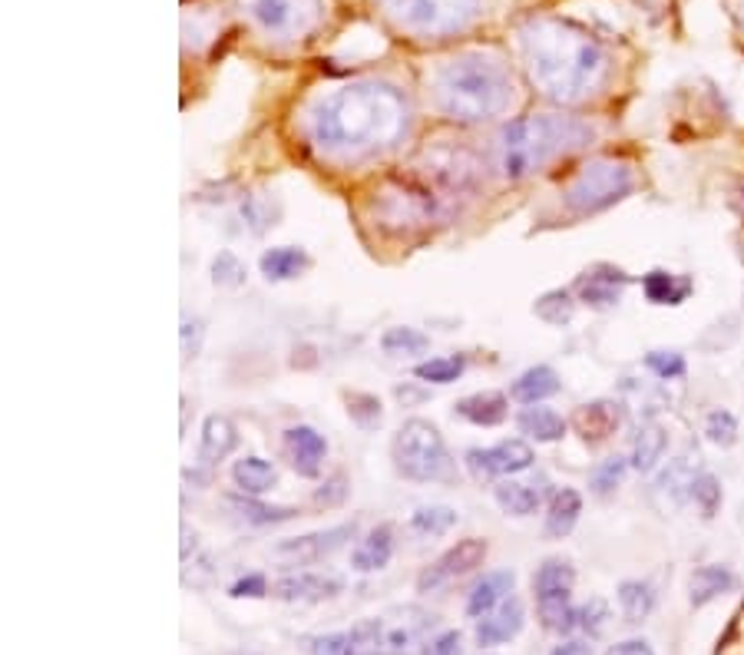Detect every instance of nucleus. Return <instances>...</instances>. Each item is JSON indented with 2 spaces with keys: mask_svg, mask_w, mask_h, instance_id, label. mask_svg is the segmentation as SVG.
<instances>
[{
  "mask_svg": "<svg viewBox=\"0 0 744 655\" xmlns=\"http://www.w3.org/2000/svg\"><path fill=\"white\" fill-rule=\"evenodd\" d=\"M407 129L404 97L378 80L348 84L318 100L312 113V136L328 156L361 160L388 150Z\"/></svg>",
  "mask_w": 744,
  "mask_h": 655,
  "instance_id": "f257e3e1",
  "label": "nucleus"
},
{
  "mask_svg": "<svg viewBox=\"0 0 744 655\" xmlns=\"http://www.w3.org/2000/svg\"><path fill=\"white\" fill-rule=\"evenodd\" d=\"M530 80L556 103H582L600 93L609 56L592 34L559 17H533L519 27Z\"/></svg>",
  "mask_w": 744,
  "mask_h": 655,
  "instance_id": "f03ea898",
  "label": "nucleus"
},
{
  "mask_svg": "<svg viewBox=\"0 0 744 655\" xmlns=\"http://www.w3.org/2000/svg\"><path fill=\"white\" fill-rule=\"evenodd\" d=\"M433 100L446 119L487 123L493 116H503L513 103L509 70L493 53H457L443 60L433 73Z\"/></svg>",
  "mask_w": 744,
  "mask_h": 655,
  "instance_id": "7ed1b4c3",
  "label": "nucleus"
},
{
  "mask_svg": "<svg viewBox=\"0 0 744 655\" xmlns=\"http://www.w3.org/2000/svg\"><path fill=\"white\" fill-rule=\"evenodd\" d=\"M592 139V126L556 116V113H537V116H519L496 136V166L503 179L519 182L530 179L540 169H546L553 160L579 150Z\"/></svg>",
  "mask_w": 744,
  "mask_h": 655,
  "instance_id": "20e7f679",
  "label": "nucleus"
},
{
  "mask_svg": "<svg viewBox=\"0 0 744 655\" xmlns=\"http://www.w3.org/2000/svg\"><path fill=\"white\" fill-rule=\"evenodd\" d=\"M391 457H394L398 474L414 483L457 480V464H454L451 451H446L440 430L424 417H411L401 424V430L394 433V444H391Z\"/></svg>",
  "mask_w": 744,
  "mask_h": 655,
  "instance_id": "39448f33",
  "label": "nucleus"
},
{
  "mask_svg": "<svg viewBox=\"0 0 744 655\" xmlns=\"http://www.w3.org/2000/svg\"><path fill=\"white\" fill-rule=\"evenodd\" d=\"M635 189V173L626 160H589L563 189V202L576 215H595L622 202Z\"/></svg>",
  "mask_w": 744,
  "mask_h": 655,
  "instance_id": "423d86ee",
  "label": "nucleus"
},
{
  "mask_svg": "<svg viewBox=\"0 0 744 655\" xmlns=\"http://www.w3.org/2000/svg\"><path fill=\"white\" fill-rule=\"evenodd\" d=\"M384 11L411 34L443 37L470 24L477 0H384Z\"/></svg>",
  "mask_w": 744,
  "mask_h": 655,
  "instance_id": "0eeeda50",
  "label": "nucleus"
},
{
  "mask_svg": "<svg viewBox=\"0 0 744 655\" xmlns=\"http://www.w3.org/2000/svg\"><path fill=\"white\" fill-rule=\"evenodd\" d=\"M572 582L576 569L569 559H546L537 576H533V590H537V609L540 619L550 632H569L576 629V609H572Z\"/></svg>",
  "mask_w": 744,
  "mask_h": 655,
  "instance_id": "6e6552de",
  "label": "nucleus"
},
{
  "mask_svg": "<svg viewBox=\"0 0 744 655\" xmlns=\"http://www.w3.org/2000/svg\"><path fill=\"white\" fill-rule=\"evenodd\" d=\"M252 17L275 37H305L325 17V0H252Z\"/></svg>",
  "mask_w": 744,
  "mask_h": 655,
  "instance_id": "1a4fd4ad",
  "label": "nucleus"
},
{
  "mask_svg": "<svg viewBox=\"0 0 744 655\" xmlns=\"http://www.w3.org/2000/svg\"><path fill=\"white\" fill-rule=\"evenodd\" d=\"M487 550H490V546H487V540H480V537L461 540L457 546H451L446 553H440V556L417 576V593H437V590L446 587V582H454V579L474 572L477 566H483Z\"/></svg>",
  "mask_w": 744,
  "mask_h": 655,
  "instance_id": "9d476101",
  "label": "nucleus"
},
{
  "mask_svg": "<svg viewBox=\"0 0 744 655\" xmlns=\"http://www.w3.org/2000/svg\"><path fill=\"white\" fill-rule=\"evenodd\" d=\"M354 537H357V524L351 520V524H341V527H328V530H315V533H305V537L281 540V543H275V556L285 559L288 566H308V563H318V559L338 553Z\"/></svg>",
  "mask_w": 744,
  "mask_h": 655,
  "instance_id": "9b49d317",
  "label": "nucleus"
},
{
  "mask_svg": "<svg viewBox=\"0 0 744 655\" xmlns=\"http://www.w3.org/2000/svg\"><path fill=\"white\" fill-rule=\"evenodd\" d=\"M467 467L474 470L477 480L509 477V474L533 467V448L527 441H503L493 448H474V451H467Z\"/></svg>",
  "mask_w": 744,
  "mask_h": 655,
  "instance_id": "f8f14e48",
  "label": "nucleus"
},
{
  "mask_svg": "<svg viewBox=\"0 0 744 655\" xmlns=\"http://www.w3.org/2000/svg\"><path fill=\"white\" fill-rule=\"evenodd\" d=\"M384 622V645L388 655H411L414 645L424 642V635L437 626V616L420 606H398L381 616Z\"/></svg>",
  "mask_w": 744,
  "mask_h": 655,
  "instance_id": "ddd939ff",
  "label": "nucleus"
},
{
  "mask_svg": "<svg viewBox=\"0 0 744 655\" xmlns=\"http://www.w3.org/2000/svg\"><path fill=\"white\" fill-rule=\"evenodd\" d=\"M344 590V582L328 572H288L272 582V593L281 603H321Z\"/></svg>",
  "mask_w": 744,
  "mask_h": 655,
  "instance_id": "4468645a",
  "label": "nucleus"
},
{
  "mask_svg": "<svg viewBox=\"0 0 744 655\" xmlns=\"http://www.w3.org/2000/svg\"><path fill=\"white\" fill-rule=\"evenodd\" d=\"M632 278L609 265V262H600V265H592L579 281H576V291H579V299L589 305V308H616L622 302V291Z\"/></svg>",
  "mask_w": 744,
  "mask_h": 655,
  "instance_id": "2eb2a0df",
  "label": "nucleus"
},
{
  "mask_svg": "<svg viewBox=\"0 0 744 655\" xmlns=\"http://www.w3.org/2000/svg\"><path fill=\"white\" fill-rule=\"evenodd\" d=\"M281 448H285L291 467L298 470V477H318L321 474V461L328 454V444L315 427H308V424L288 427L281 437Z\"/></svg>",
  "mask_w": 744,
  "mask_h": 655,
  "instance_id": "dca6fc26",
  "label": "nucleus"
},
{
  "mask_svg": "<svg viewBox=\"0 0 744 655\" xmlns=\"http://www.w3.org/2000/svg\"><path fill=\"white\" fill-rule=\"evenodd\" d=\"M622 407L616 401H589L572 414V427L585 444H603L619 430Z\"/></svg>",
  "mask_w": 744,
  "mask_h": 655,
  "instance_id": "f3484780",
  "label": "nucleus"
},
{
  "mask_svg": "<svg viewBox=\"0 0 744 655\" xmlns=\"http://www.w3.org/2000/svg\"><path fill=\"white\" fill-rule=\"evenodd\" d=\"M527 622V609H524V600L519 596H506L493 613H487L477 626V642L480 645H503L509 639L519 635V629H524Z\"/></svg>",
  "mask_w": 744,
  "mask_h": 655,
  "instance_id": "a211bd4d",
  "label": "nucleus"
},
{
  "mask_svg": "<svg viewBox=\"0 0 744 655\" xmlns=\"http://www.w3.org/2000/svg\"><path fill=\"white\" fill-rule=\"evenodd\" d=\"M239 448V430L226 414H209L202 420V441H199V461L205 467H215Z\"/></svg>",
  "mask_w": 744,
  "mask_h": 655,
  "instance_id": "6ab92c4d",
  "label": "nucleus"
},
{
  "mask_svg": "<svg viewBox=\"0 0 744 655\" xmlns=\"http://www.w3.org/2000/svg\"><path fill=\"white\" fill-rule=\"evenodd\" d=\"M513 587H516V576L513 569H493L487 572L477 587L470 590V600H467V616L474 619H483L487 613H493L506 596H513Z\"/></svg>",
  "mask_w": 744,
  "mask_h": 655,
  "instance_id": "aec40b11",
  "label": "nucleus"
},
{
  "mask_svg": "<svg viewBox=\"0 0 744 655\" xmlns=\"http://www.w3.org/2000/svg\"><path fill=\"white\" fill-rule=\"evenodd\" d=\"M226 506L232 509L239 520H245L252 527H275V524H285V520L298 517L294 506H268V503L255 500L252 493H229Z\"/></svg>",
  "mask_w": 744,
  "mask_h": 655,
  "instance_id": "412c9836",
  "label": "nucleus"
},
{
  "mask_svg": "<svg viewBox=\"0 0 744 655\" xmlns=\"http://www.w3.org/2000/svg\"><path fill=\"white\" fill-rule=\"evenodd\" d=\"M391 556H394V530L388 524H381L357 543V550L351 556V566L357 572H378V569H384L391 563Z\"/></svg>",
  "mask_w": 744,
  "mask_h": 655,
  "instance_id": "4be33fe9",
  "label": "nucleus"
},
{
  "mask_svg": "<svg viewBox=\"0 0 744 655\" xmlns=\"http://www.w3.org/2000/svg\"><path fill=\"white\" fill-rule=\"evenodd\" d=\"M642 291L652 305H682L692 295V278L655 268L642 278Z\"/></svg>",
  "mask_w": 744,
  "mask_h": 655,
  "instance_id": "5701e85b",
  "label": "nucleus"
},
{
  "mask_svg": "<svg viewBox=\"0 0 744 655\" xmlns=\"http://www.w3.org/2000/svg\"><path fill=\"white\" fill-rule=\"evenodd\" d=\"M454 407H457V414L464 420H470L477 427H496L509 414L506 411V394H500V391H477L470 398H461Z\"/></svg>",
  "mask_w": 744,
  "mask_h": 655,
  "instance_id": "b1692460",
  "label": "nucleus"
},
{
  "mask_svg": "<svg viewBox=\"0 0 744 655\" xmlns=\"http://www.w3.org/2000/svg\"><path fill=\"white\" fill-rule=\"evenodd\" d=\"M559 388H563V385H559V375L550 368V364H537V368L524 371V375H519V378L513 381L509 394H513L519 404H540V401L559 394Z\"/></svg>",
  "mask_w": 744,
  "mask_h": 655,
  "instance_id": "393cba45",
  "label": "nucleus"
},
{
  "mask_svg": "<svg viewBox=\"0 0 744 655\" xmlns=\"http://www.w3.org/2000/svg\"><path fill=\"white\" fill-rule=\"evenodd\" d=\"M734 587V572L728 566H702L692 572V582H689V600L692 606H708L711 600H718L721 593H728Z\"/></svg>",
  "mask_w": 744,
  "mask_h": 655,
  "instance_id": "a878e982",
  "label": "nucleus"
},
{
  "mask_svg": "<svg viewBox=\"0 0 744 655\" xmlns=\"http://www.w3.org/2000/svg\"><path fill=\"white\" fill-rule=\"evenodd\" d=\"M308 255L305 249H294V245H278V249H268L262 259H258V268L268 281H288V278H298L305 268H308Z\"/></svg>",
  "mask_w": 744,
  "mask_h": 655,
  "instance_id": "bb28decb",
  "label": "nucleus"
},
{
  "mask_svg": "<svg viewBox=\"0 0 744 655\" xmlns=\"http://www.w3.org/2000/svg\"><path fill=\"white\" fill-rule=\"evenodd\" d=\"M579 514H582V496L579 490L566 487L553 496L550 503V514H546V537L553 540H563L572 533V527L579 524Z\"/></svg>",
  "mask_w": 744,
  "mask_h": 655,
  "instance_id": "cd10ccee",
  "label": "nucleus"
},
{
  "mask_svg": "<svg viewBox=\"0 0 744 655\" xmlns=\"http://www.w3.org/2000/svg\"><path fill=\"white\" fill-rule=\"evenodd\" d=\"M232 480H236V487H239L242 493L262 496V493H268V490L275 487L278 474H275V467H272L268 461H262V457L249 454V457L236 461V467H232Z\"/></svg>",
  "mask_w": 744,
  "mask_h": 655,
  "instance_id": "c85d7f7f",
  "label": "nucleus"
},
{
  "mask_svg": "<svg viewBox=\"0 0 744 655\" xmlns=\"http://www.w3.org/2000/svg\"><path fill=\"white\" fill-rule=\"evenodd\" d=\"M516 424L527 437H533L537 444H553L566 433V420L556 411H550V407H527L524 414L516 417Z\"/></svg>",
  "mask_w": 744,
  "mask_h": 655,
  "instance_id": "c756f323",
  "label": "nucleus"
},
{
  "mask_svg": "<svg viewBox=\"0 0 744 655\" xmlns=\"http://www.w3.org/2000/svg\"><path fill=\"white\" fill-rule=\"evenodd\" d=\"M665 448H668V437H665V430H661L655 420L642 424V427H639V433H635V444H632V467H635L639 474L655 470V464L661 461Z\"/></svg>",
  "mask_w": 744,
  "mask_h": 655,
  "instance_id": "7c9ffc66",
  "label": "nucleus"
},
{
  "mask_svg": "<svg viewBox=\"0 0 744 655\" xmlns=\"http://www.w3.org/2000/svg\"><path fill=\"white\" fill-rule=\"evenodd\" d=\"M493 496H496L503 514H509V517H530V514H537V509H540V493L530 483H519V480L496 483Z\"/></svg>",
  "mask_w": 744,
  "mask_h": 655,
  "instance_id": "2f4dec72",
  "label": "nucleus"
},
{
  "mask_svg": "<svg viewBox=\"0 0 744 655\" xmlns=\"http://www.w3.org/2000/svg\"><path fill=\"white\" fill-rule=\"evenodd\" d=\"M619 606L629 622H645L655 609V590L642 579H626L619 587Z\"/></svg>",
  "mask_w": 744,
  "mask_h": 655,
  "instance_id": "473e14b6",
  "label": "nucleus"
},
{
  "mask_svg": "<svg viewBox=\"0 0 744 655\" xmlns=\"http://www.w3.org/2000/svg\"><path fill=\"white\" fill-rule=\"evenodd\" d=\"M348 655H388L381 616L361 619L357 626H351V632H348Z\"/></svg>",
  "mask_w": 744,
  "mask_h": 655,
  "instance_id": "72a5a7b5",
  "label": "nucleus"
},
{
  "mask_svg": "<svg viewBox=\"0 0 744 655\" xmlns=\"http://www.w3.org/2000/svg\"><path fill=\"white\" fill-rule=\"evenodd\" d=\"M572 312H576V302L566 288H553V291H543V295L533 302V315L553 328H563L572 322Z\"/></svg>",
  "mask_w": 744,
  "mask_h": 655,
  "instance_id": "f704fd0d",
  "label": "nucleus"
},
{
  "mask_svg": "<svg viewBox=\"0 0 744 655\" xmlns=\"http://www.w3.org/2000/svg\"><path fill=\"white\" fill-rule=\"evenodd\" d=\"M457 524V509L454 506H417L411 514V530L420 533V537H443L446 530H451Z\"/></svg>",
  "mask_w": 744,
  "mask_h": 655,
  "instance_id": "c9c22d12",
  "label": "nucleus"
},
{
  "mask_svg": "<svg viewBox=\"0 0 744 655\" xmlns=\"http://www.w3.org/2000/svg\"><path fill=\"white\" fill-rule=\"evenodd\" d=\"M467 368L464 354H446V357H430L424 364H417L414 375L427 385H454Z\"/></svg>",
  "mask_w": 744,
  "mask_h": 655,
  "instance_id": "e433bc0d",
  "label": "nucleus"
},
{
  "mask_svg": "<svg viewBox=\"0 0 744 655\" xmlns=\"http://www.w3.org/2000/svg\"><path fill=\"white\" fill-rule=\"evenodd\" d=\"M381 348H384V354H391V357H411V354L427 351V348H430V338H427L424 331H417V328L401 325V328H388V331L381 335Z\"/></svg>",
  "mask_w": 744,
  "mask_h": 655,
  "instance_id": "4c0bfd02",
  "label": "nucleus"
},
{
  "mask_svg": "<svg viewBox=\"0 0 744 655\" xmlns=\"http://www.w3.org/2000/svg\"><path fill=\"white\" fill-rule=\"evenodd\" d=\"M344 404H348V417L361 427V430H375L381 427L384 420V407L375 394H367V391H348L344 394Z\"/></svg>",
  "mask_w": 744,
  "mask_h": 655,
  "instance_id": "58836bf2",
  "label": "nucleus"
},
{
  "mask_svg": "<svg viewBox=\"0 0 744 655\" xmlns=\"http://www.w3.org/2000/svg\"><path fill=\"white\" fill-rule=\"evenodd\" d=\"M626 461L622 457H609V461H603L600 467L592 470V493L595 496H613L619 487H622V480H626Z\"/></svg>",
  "mask_w": 744,
  "mask_h": 655,
  "instance_id": "ea45409f",
  "label": "nucleus"
},
{
  "mask_svg": "<svg viewBox=\"0 0 744 655\" xmlns=\"http://www.w3.org/2000/svg\"><path fill=\"white\" fill-rule=\"evenodd\" d=\"M705 437L715 448H731L737 441V417L731 411H711L705 417Z\"/></svg>",
  "mask_w": 744,
  "mask_h": 655,
  "instance_id": "a19ab883",
  "label": "nucleus"
},
{
  "mask_svg": "<svg viewBox=\"0 0 744 655\" xmlns=\"http://www.w3.org/2000/svg\"><path fill=\"white\" fill-rule=\"evenodd\" d=\"M212 281L218 288H239L245 285V265L232 252H218L212 259Z\"/></svg>",
  "mask_w": 744,
  "mask_h": 655,
  "instance_id": "79ce46f5",
  "label": "nucleus"
},
{
  "mask_svg": "<svg viewBox=\"0 0 744 655\" xmlns=\"http://www.w3.org/2000/svg\"><path fill=\"white\" fill-rule=\"evenodd\" d=\"M715 655H744V600L715 642Z\"/></svg>",
  "mask_w": 744,
  "mask_h": 655,
  "instance_id": "37998d69",
  "label": "nucleus"
},
{
  "mask_svg": "<svg viewBox=\"0 0 744 655\" xmlns=\"http://www.w3.org/2000/svg\"><path fill=\"white\" fill-rule=\"evenodd\" d=\"M305 655H348V632H318L298 639Z\"/></svg>",
  "mask_w": 744,
  "mask_h": 655,
  "instance_id": "c03bdc74",
  "label": "nucleus"
},
{
  "mask_svg": "<svg viewBox=\"0 0 744 655\" xmlns=\"http://www.w3.org/2000/svg\"><path fill=\"white\" fill-rule=\"evenodd\" d=\"M645 364L661 378V381H676L685 375V357L679 351H648Z\"/></svg>",
  "mask_w": 744,
  "mask_h": 655,
  "instance_id": "a18cd8bd",
  "label": "nucleus"
},
{
  "mask_svg": "<svg viewBox=\"0 0 744 655\" xmlns=\"http://www.w3.org/2000/svg\"><path fill=\"white\" fill-rule=\"evenodd\" d=\"M609 622V603L606 600H589L585 606L576 609V626L589 635H600Z\"/></svg>",
  "mask_w": 744,
  "mask_h": 655,
  "instance_id": "49530a36",
  "label": "nucleus"
},
{
  "mask_svg": "<svg viewBox=\"0 0 744 655\" xmlns=\"http://www.w3.org/2000/svg\"><path fill=\"white\" fill-rule=\"evenodd\" d=\"M692 496L695 503L702 506V514L705 517H715L718 514V506H721V483L711 477V474H698L695 487H692Z\"/></svg>",
  "mask_w": 744,
  "mask_h": 655,
  "instance_id": "de8ad7c7",
  "label": "nucleus"
},
{
  "mask_svg": "<svg viewBox=\"0 0 744 655\" xmlns=\"http://www.w3.org/2000/svg\"><path fill=\"white\" fill-rule=\"evenodd\" d=\"M695 480H698V477L689 470V464H685V461H676V464H672V470H665V474H661L658 487L672 490V496H676V500H682V496H692Z\"/></svg>",
  "mask_w": 744,
  "mask_h": 655,
  "instance_id": "09e8293b",
  "label": "nucleus"
},
{
  "mask_svg": "<svg viewBox=\"0 0 744 655\" xmlns=\"http://www.w3.org/2000/svg\"><path fill=\"white\" fill-rule=\"evenodd\" d=\"M348 474L344 470H335L318 490H315V503L318 506H341L344 503V496H348Z\"/></svg>",
  "mask_w": 744,
  "mask_h": 655,
  "instance_id": "8fccbe9b",
  "label": "nucleus"
},
{
  "mask_svg": "<svg viewBox=\"0 0 744 655\" xmlns=\"http://www.w3.org/2000/svg\"><path fill=\"white\" fill-rule=\"evenodd\" d=\"M202 338H205V325L199 318H182V328H179V341H182V361L189 357H199L202 351Z\"/></svg>",
  "mask_w": 744,
  "mask_h": 655,
  "instance_id": "3c124183",
  "label": "nucleus"
},
{
  "mask_svg": "<svg viewBox=\"0 0 744 655\" xmlns=\"http://www.w3.org/2000/svg\"><path fill=\"white\" fill-rule=\"evenodd\" d=\"M268 593H272V587H268V579L262 572L242 576L239 582H232V590H229V596H236V600H258V596H268Z\"/></svg>",
  "mask_w": 744,
  "mask_h": 655,
  "instance_id": "603ef678",
  "label": "nucleus"
},
{
  "mask_svg": "<svg viewBox=\"0 0 744 655\" xmlns=\"http://www.w3.org/2000/svg\"><path fill=\"white\" fill-rule=\"evenodd\" d=\"M424 655H464V635L457 629L440 632L437 639H430L424 645Z\"/></svg>",
  "mask_w": 744,
  "mask_h": 655,
  "instance_id": "864d4df0",
  "label": "nucleus"
},
{
  "mask_svg": "<svg viewBox=\"0 0 744 655\" xmlns=\"http://www.w3.org/2000/svg\"><path fill=\"white\" fill-rule=\"evenodd\" d=\"M606 655H655V652L645 639H626V642H616Z\"/></svg>",
  "mask_w": 744,
  "mask_h": 655,
  "instance_id": "5fc2aeb1",
  "label": "nucleus"
},
{
  "mask_svg": "<svg viewBox=\"0 0 744 655\" xmlns=\"http://www.w3.org/2000/svg\"><path fill=\"white\" fill-rule=\"evenodd\" d=\"M550 655H592V645H589V642H582V639H569V642L556 645Z\"/></svg>",
  "mask_w": 744,
  "mask_h": 655,
  "instance_id": "6e6d98bb",
  "label": "nucleus"
},
{
  "mask_svg": "<svg viewBox=\"0 0 744 655\" xmlns=\"http://www.w3.org/2000/svg\"><path fill=\"white\" fill-rule=\"evenodd\" d=\"M189 550H196V533H189V527L182 524V563H189Z\"/></svg>",
  "mask_w": 744,
  "mask_h": 655,
  "instance_id": "4d7b16f0",
  "label": "nucleus"
}]
</instances>
